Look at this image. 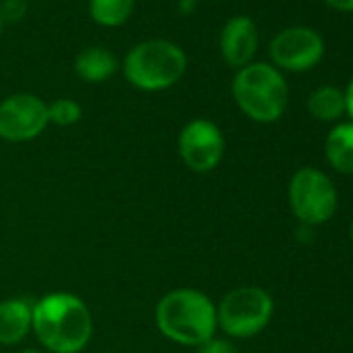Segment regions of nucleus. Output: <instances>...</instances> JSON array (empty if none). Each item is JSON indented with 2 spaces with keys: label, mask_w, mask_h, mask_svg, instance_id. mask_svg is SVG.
Returning <instances> with one entry per match:
<instances>
[{
  "label": "nucleus",
  "mask_w": 353,
  "mask_h": 353,
  "mask_svg": "<svg viewBox=\"0 0 353 353\" xmlns=\"http://www.w3.org/2000/svg\"><path fill=\"white\" fill-rule=\"evenodd\" d=\"M32 330L50 353H81L92 341L94 320L79 295L54 291L34 303Z\"/></svg>",
  "instance_id": "f257e3e1"
},
{
  "label": "nucleus",
  "mask_w": 353,
  "mask_h": 353,
  "mask_svg": "<svg viewBox=\"0 0 353 353\" xmlns=\"http://www.w3.org/2000/svg\"><path fill=\"white\" fill-rule=\"evenodd\" d=\"M156 326L160 334L176 345L194 347L216 336V303L202 291L192 287L172 289L156 303Z\"/></svg>",
  "instance_id": "f03ea898"
},
{
  "label": "nucleus",
  "mask_w": 353,
  "mask_h": 353,
  "mask_svg": "<svg viewBox=\"0 0 353 353\" xmlns=\"http://www.w3.org/2000/svg\"><path fill=\"white\" fill-rule=\"evenodd\" d=\"M231 94L237 108L260 125L276 123L289 106V83L270 63H250L237 69Z\"/></svg>",
  "instance_id": "7ed1b4c3"
},
{
  "label": "nucleus",
  "mask_w": 353,
  "mask_h": 353,
  "mask_svg": "<svg viewBox=\"0 0 353 353\" xmlns=\"http://www.w3.org/2000/svg\"><path fill=\"white\" fill-rule=\"evenodd\" d=\"M188 71V54L170 40L154 38L135 44L125 61V79L141 92H162L179 83Z\"/></svg>",
  "instance_id": "20e7f679"
},
{
  "label": "nucleus",
  "mask_w": 353,
  "mask_h": 353,
  "mask_svg": "<svg viewBox=\"0 0 353 353\" xmlns=\"http://www.w3.org/2000/svg\"><path fill=\"white\" fill-rule=\"evenodd\" d=\"M287 200L301 227L326 225L339 208V192L330 176L316 166H301L293 172Z\"/></svg>",
  "instance_id": "39448f33"
},
{
  "label": "nucleus",
  "mask_w": 353,
  "mask_h": 353,
  "mask_svg": "<svg viewBox=\"0 0 353 353\" xmlns=\"http://www.w3.org/2000/svg\"><path fill=\"white\" fill-rule=\"evenodd\" d=\"M274 299L256 285H243L229 291L216 305L219 328L231 339H252L272 320Z\"/></svg>",
  "instance_id": "423d86ee"
},
{
  "label": "nucleus",
  "mask_w": 353,
  "mask_h": 353,
  "mask_svg": "<svg viewBox=\"0 0 353 353\" xmlns=\"http://www.w3.org/2000/svg\"><path fill=\"white\" fill-rule=\"evenodd\" d=\"M326 54L324 38L307 26L281 30L268 44L270 65L281 73H305L322 63Z\"/></svg>",
  "instance_id": "0eeeda50"
},
{
  "label": "nucleus",
  "mask_w": 353,
  "mask_h": 353,
  "mask_svg": "<svg viewBox=\"0 0 353 353\" xmlns=\"http://www.w3.org/2000/svg\"><path fill=\"white\" fill-rule=\"evenodd\" d=\"M227 141L221 127L210 119H192L176 137L181 162L198 174L212 172L225 158Z\"/></svg>",
  "instance_id": "6e6552de"
},
{
  "label": "nucleus",
  "mask_w": 353,
  "mask_h": 353,
  "mask_svg": "<svg viewBox=\"0 0 353 353\" xmlns=\"http://www.w3.org/2000/svg\"><path fill=\"white\" fill-rule=\"evenodd\" d=\"M48 127V104L34 94H13L0 102V139L26 143Z\"/></svg>",
  "instance_id": "1a4fd4ad"
},
{
  "label": "nucleus",
  "mask_w": 353,
  "mask_h": 353,
  "mask_svg": "<svg viewBox=\"0 0 353 353\" xmlns=\"http://www.w3.org/2000/svg\"><path fill=\"white\" fill-rule=\"evenodd\" d=\"M258 46H260V32L252 17L235 15L225 23L219 38V48L229 67L241 69L254 63Z\"/></svg>",
  "instance_id": "9d476101"
},
{
  "label": "nucleus",
  "mask_w": 353,
  "mask_h": 353,
  "mask_svg": "<svg viewBox=\"0 0 353 353\" xmlns=\"http://www.w3.org/2000/svg\"><path fill=\"white\" fill-rule=\"evenodd\" d=\"M32 310L26 297L0 301V345H17L32 332Z\"/></svg>",
  "instance_id": "9b49d317"
},
{
  "label": "nucleus",
  "mask_w": 353,
  "mask_h": 353,
  "mask_svg": "<svg viewBox=\"0 0 353 353\" xmlns=\"http://www.w3.org/2000/svg\"><path fill=\"white\" fill-rule=\"evenodd\" d=\"M326 164L339 174H353V123L341 121L330 127L324 139Z\"/></svg>",
  "instance_id": "f8f14e48"
},
{
  "label": "nucleus",
  "mask_w": 353,
  "mask_h": 353,
  "mask_svg": "<svg viewBox=\"0 0 353 353\" xmlns=\"http://www.w3.org/2000/svg\"><path fill=\"white\" fill-rule=\"evenodd\" d=\"M119 71V59L102 46H90L75 59V73L88 83L108 81Z\"/></svg>",
  "instance_id": "ddd939ff"
},
{
  "label": "nucleus",
  "mask_w": 353,
  "mask_h": 353,
  "mask_svg": "<svg viewBox=\"0 0 353 353\" xmlns=\"http://www.w3.org/2000/svg\"><path fill=\"white\" fill-rule=\"evenodd\" d=\"M307 112L320 123H341L345 117V96L336 85H318L305 102Z\"/></svg>",
  "instance_id": "4468645a"
},
{
  "label": "nucleus",
  "mask_w": 353,
  "mask_h": 353,
  "mask_svg": "<svg viewBox=\"0 0 353 353\" xmlns=\"http://www.w3.org/2000/svg\"><path fill=\"white\" fill-rule=\"evenodd\" d=\"M135 9V0H90V15L102 28L123 26Z\"/></svg>",
  "instance_id": "2eb2a0df"
},
{
  "label": "nucleus",
  "mask_w": 353,
  "mask_h": 353,
  "mask_svg": "<svg viewBox=\"0 0 353 353\" xmlns=\"http://www.w3.org/2000/svg\"><path fill=\"white\" fill-rule=\"evenodd\" d=\"M81 119V106L71 98H59L52 104H48V123L59 127H71L79 123Z\"/></svg>",
  "instance_id": "dca6fc26"
},
{
  "label": "nucleus",
  "mask_w": 353,
  "mask_h": 353,
  "mask_svg": "<svg viewBox=\"0 0 353 353\" xmlns=\"http://www.w3.org/2000/svg\"><path fill=\"white\" fill-rule=\"evenodd\" d=\"M28 13V0H3L0 3V21L17 23Z\"/></svg>",
  "instance_id": "f3484780"
},
{
  "label": "nucleus",
  "mask_w": 353,
  "mask_h": 353,
  "mask_svg": "<svg viewBox=\"0 0 353 353\" xmlns=\"http://www.w3.org/2000/svg\"><path fill=\"white\" fill-rule=\"evenodd\" d=\"M196 353H239V351H237V347H235L229 339H219V336H214V339H210L208 343L200 345Z\"/></svg>",
  "instance_id": "a211bd4d"
},
{
  "label": "nucleus",
  "mask_w": 353,
  "mask_h": 353,
  "mask_svg": "<svg viewBox=\"0 0 353 353\" xmlns=\"http://www.w3.org/2000/svg\"><path fill=\"white\" fill-rule=\"evenodd\" d=\"M343 96H345V117H347V121L353 123V75L343 90Z\"/></svg>",
  "instance_id": "6ab92c4d"
},
{
  "label": "nucleus",
  "mask_w": 353,
  "mask_h": 353,
  "mask_svg": "<svg viewBox=\"0 0 353 353\" xmlns=\"http://www.w3.org/2000/svg\"><path fill=\"white\" fill-rule=\"evenodd\" d=\"M322 3L336 13H353V0H322Z\"/></svg>",
  "instance_id": "aec40b11"
},
{
  "label": "nucleus",
  "mask_w": 353,
  "mask_h": 353,
  "mask_svg": "<svg viewBox=\"0 0 353 353\" xmlns=\"http://www.w3.org/2000/svg\"><path fill=\"white\" fill-rule=\"evenodd\" d=\"M200 5V0H176V7H179L181 15H192Z\"/></svg>",
  "instance_id": "412c9836"
},
{
  "label": "nucleus",
  "mask_w": 353,
  "mask_h": 353,
  "mask_svg": "<svg viewBox=\"0 0 353 353\" xmlns=\"http://www.w3.org/2000/svg\"><path fill=\"white\" fill-rule=\"evenodd\" d=\"M19 353H44V351H40V349H23Z\"/></svg>",
  "instance_id": "4be33fe9"
},
{
  "label": "nucleus",
  "mask_w": 353,
  "mask_h": 353,
  "mask_svg": "<svg viewBox=\"0 0 353 353\" xmlns=\"http://www.w3.org/2000/svg\"><path fill=\"white\" fill-rule=\"evenodd\" d=\"M349 239H351V243H353V219H351V225H349Z\"/></svg>",
  "instance_id": "5701e85b"
},
{
  "label": "nucleus",
  "mask_w": 353,
  "mask_h": 353,
  "mask_svg": "<svg viewBox=\"0 0 353 353\" xmlns=\"http://www.w3.org/2000/svg\"><path fill=\"white\" fill-rule=\"evenodd\" d=\"M0 32H3V21H0Z\"/></svg>",
  "instance_id": "b1692460"
}]
</instances>
